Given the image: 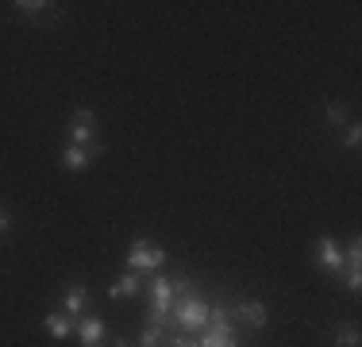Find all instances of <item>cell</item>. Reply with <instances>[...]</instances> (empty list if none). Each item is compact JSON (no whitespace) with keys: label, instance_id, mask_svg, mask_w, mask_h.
<instances>
[{"label":"cell","instance_id":"1","mask_svg":"<svg viewBox=\"0 0 362 347\" xmlns=\"http://www.w3.org/2000/svg\"><path fill=\"white\" fill-rule=\"evenodd\" d=\"M209 317H212V309H209V301L204 297H177L174 301V324H177V332H204L209 328Z\"/></svg>","mask_w":362,"mask_h":347},{"label":"cell","instance_id":"2","mask_svg":"<svg viewBox=\"0 0 362 347\" xmlns=\"http://www.w3.org/2000/svg\"><path fill=\"white\" fill-rule=\"evenodd\" d=\"M201 347H239L235 340V324H231V309L216 305L209 317V328L201 332V340H197Z\"/></svg>","mask_w":362,"mask_h":347},{"label":"cell","instance_id":"3","mask_svg":"<svg viewBox=\"0 0 362 347\" xmlns=\"http://www.w3.org/2000/svg\"><path fill=\"white\" fill-rule=\"evenodd\" d=\"M162 263H166V251L151 239H135L132 251H127V266H132V271H151L154 274Z\"/></svg>","mask_w":362,"mask_h":347},{"label":"cell","instance_id":"4","mask_svg":"<svg viewBox=\"0 0 362 347\" xmlns=\"http://www.w3.org/2000/svg\"><path fill=\"white\" fill-rule=\"evenodd\" d=\"M70 143H77V147L97 143V112H89V108L74 112L70 116Z\"/></svg>","mask_w":362,"mask_h":347},{"label":"cell","instance_id":"5","mask_svg":"<svg viewBox=\"0 0 362 347\" xmlns=\"http://www.w3.org/2000/svg\"><path fill=\"white\" fill-rule=\"evenodd\" d=\"M343 263H347V255H343V247H339L332 236H320V239H316V266H320V271L339 274Z\"/></svg>","mask_w":362,"mask_h":347},{"label":"cell","instance_id":"6","mask_svg":"<svg viewBox=\"0 0 362 347\" xmlns=\"http://www.w3.org/2000/svg\"><path fill=\"white\" fill-rule=\"evenodd\" d=\"M100 154H105V147H100V143H89V147H77V143H70V147L62 151V166L77 174V170H85V166H89L93 159H100Z\"/></svg>","mask_w":362,"mask_h":347},{"label":"cell","instance_id":"7","mask_svg":"<svg viewBox=\"0 0 362 347\" xmlns=\"http://www.w3.org/2000/svg\"><path fill=\"white\" fill-rule=\"evenodd\" d=\"M77 340L81 347H105V320L100 317H77Z\"/></svg>","mask_w":362,"mask_h":347},{"label":"cell","instance_id":"8","mask_svg":"<svg viewBox=\"0 0 362 347\" xmlns=\"http://www.w3.org/2000/svg\"><path fill=\"white\" fill-rule=\"evenodd\" d=\"M343 255H347V274H343V285H347L351 293H358V285H362V243L358 239H351V247L343 251Z\"/></svg>","mask_w":362,"mask_h":347},{"label":"cell","instance_id":"9","mask_svg":"<svg viewBox=\"0 0 362 347\" xmlns=\"http://www.w3.org/2000/svg\"><path fill=\"white\" fill-rule=\"evenodd\" d=\"M85 309H89V290L81 282H70L66 285V297H62V312L66 317H85Z\"/></svg>","mask_w":362,"mask_h":347},{"label":"cell","instance_id":"10","mask_svg":"<svg viewBox=\"0 0 362 347\" xmlns=\"http://www.w3.org/2000/svg\"><path fill=\"white\" fill-rule=\"evenodd\" d=\"M42 328H47V336H54V340H66V336L74 332V320L66 317L62 309H54V312H47V317H42Z\"/></svg>","mask_w":362,"mask_h":347},{"label":"cell","instance_id":"11","mask_svg":"<svg viewBox=\"0 0 362 347\" xmlns=\"http://www.w3.org/2000/svg\"><path fill=\"white\" fill-rule=\"evenodd\" d=\"M231 312H235V317H243L251 328H266V305H262V301H239Z\"/></svg>","mask_w":362,"mask_h":347},{"label":"cell","instance_id":"12","mask_svg":"<svg viewBox=\"0 0 362 347\" xmlns=\"http://www.w3.org/2000/svg\"><path fill=\"white\" fill-rule=\"evenodd\" d=\"M139 290H143V282H139L135 274H119L116 282L108 285V297H112V301H119V297H135Z\"/></svg>","mask_w":362,"mask_h":347},{"label":"cell","instance_id":"13","mask_svg":"<svg viewBox=\"0 0 362 347\" xmlns=\"http://www.w3.org/2000/svg\"><path fill=\"white\" fill-rule=\"evenodd\" d=\"M139 347H166V328H158V324H151V320H146V328H143V336H139Z\"/></svg>","mask_w":362,"mask_h":347},{"label":"cell","instance_id":"14","mask_svg":"<svg viewBox=\"0 0 362 347\" xmlns=\"http://www.w3.org/2000/svg\"><path fill=\"white\" fill-rule=\"evenodd\" d=\"M358 343H362L358 324H343V328H335V347H358Z\"/></svg>","mask_w":362,"mask_h":347},{"label":"cell","instance_id":"15","mask_svg":"<svg viewBox=\"0 0 362 347\" xmlns=\"http://www.w3.org/2000/svg\"><path fill=\"white\" fill-rule=\"evenodd\" d=\"M12 8H20L23 16H42L47 8H54V4H47V0H16ZM42 20H47V16H42Z\"/></svg>","mask_w":362,"mask_h":347},{"label":"cell","instance_id":"16","mask_svg":"<svg viewBox=\"0 0 362 347\" xmlns=\"http://www.w3.org/2000/svg\"><path fill=\"white\" fill-rule=\"evenodd\" d=\"M358 143H362V127L358 124H347V127H343V147H351V151H355Z\"/></svg>","mask_w":362,"mask_h":347},{"label":"cell","instance_id":"17","mask_svg":"<svg viewBox=\"0 0 362 347\" xmlns=\"http://www.w3.org/2000/svg\"><path fill=\"white\" fill-rule=\"evenodd\" d=\"M343 120H347V112H343V104L327 101V124H343Z\"/></svg>","mask_w":362,"mask_h":347},{"label":"cell","instance_id":"18","mask_svg":"<svg viewBox=\"0 0 362 347\" xmlns=\"http://www.w3.org/2000/svg\"><path fill=\"white\" fill-rule=\"evenodd\" d=\"M166 347H201V343H197V340H193V336H185V332H177V336H170V340H166Z\"/></svg>","mask_w":362,"mask_h":347},{"label":"cell","instance_id":"19","mask_svg":"<svg viewBox=\"0 0 362 347\" xmlns=\"http://www.w3.org/2000/svg\"><path fill=\"white\" fill-rule=\"evenodd\" d=\"M4 232H12V212H8V208H0V236H4Z\"/></svg>","mask_w":362,"mask_h":347},{"label":"cell","instance_id":"20","mask_svg":"<svg viewBox=\"0 0 362 347\" xmlns=\"http://www.w3.org/2000/svg\"><path fill=\"white\" fill-rule=\"evenodd\" d=\"M112 347H132V343H127L124 336H116V340H112Z\"/></svg>","mask_w":362,"mask_h":347}]
</instances>
